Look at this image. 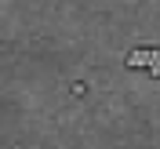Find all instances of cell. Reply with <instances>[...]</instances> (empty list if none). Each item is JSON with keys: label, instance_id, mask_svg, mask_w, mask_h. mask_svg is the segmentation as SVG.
<instances>
[{"label": "cell", "instance_id": "obj_1", "mask_svg": "<svg viewBox=\"0 0 160 149\" xmlns=\"http://www.w3.org/2000/svg\"><path fill=\"white\" fill-rule=\"evenodd\" d=\"M153 58H157V47H135L124 62H128V69H149Z\"/></svg>", "mask_w": 160, "mask_h": 149}]
</instances>
